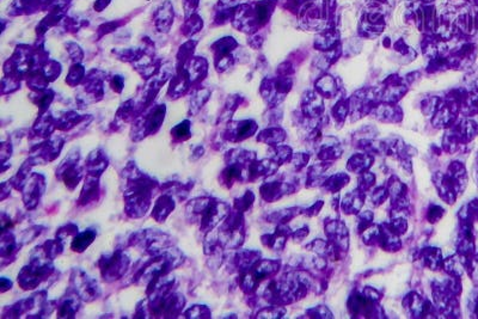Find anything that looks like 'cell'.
I'll return each instance as SVG.
<instances>
[{
	"label": "cell",
	"instance_id": "1",
	"mask_svg": "<svg viewBox=\"0 0 478 319\" xmlns=\"http://www.w3.org/2000/svg\"><path fill=\"white\" fill-rule=\"evenodd\" d=\"M348 308L350 314L356 318H382L384 312L378 302L364 296L362 293L354 294L349 298Z\"/></svg>",
	"mask_w": 478,
	"mask_h": 319
},
{
	"label": "cell",
	"instance_id": "2",
	"mask_svg": "<svg viewBox=\"0 0 478 319\" xmlns=\"http://www.w3.org/2000/svg\"><path fill=\"white\" fill-rule=\"evenodd\" d=\"M326 236L328 240L340 252L344 254L349 248V231L346 224L342 220L332 219L326 220Z\"/></svg>",
	"mask_w": 478,
	"mask_h": 319
},
{
	"label": "cell",
	"instance_id": "3",
	"mask_svg": "<svg viewBox=\"0 0 478 319\" xmlns=\"http://www.w3.org/2000/svg\"><path fill=\"white\" fill-rule=\"evenodd\" d=\"M403 308L412 318H427L434 314L433 304L416 292H410L403 299Z\"/></svg>",
	"mask_w": 478,
	"mask_h": 319
},
{
	"label": "cell",
	"instance_id": "4",
	"mask_svg": "<svg viewBox=\"0 0 478 319\" xmlns=\"http://www.w3.org/2000/svg\"><path fill=\"white\" fill-rule=\"evenodd\" d=\"M386 188L388 190V194L391 198L392 208H398V210H408L409 207V200H408V188L402 180H398V177L392 176L388 180Z\"/></svg>",
	"mask_w": 478,
	"mask_h": 319
},
{
	"label": "cell",
	"instance_id": "5",
	"mask_svg": "<svg viewBox=\"0 0 478 319\" xmlns=\"http://www.w3.org/2000/svg\"><path fill=\"white\" fill-rule=\"evenodd\" d=\"M433 182L435 188H436L438 192H439V196L442 198L446 204H453L458 198L459 192L456 190V186L453 184L451 180L448 178L446 172H436L433 176Z\"/></svg>",
	"mask_w": 478,
	"mask_h": 319
},
{
	"label": "cell",
	"instance_id": "6",
	"mask_svg": "<svg viewBox=\"0 0 478 319\" xmlns=\"http://www.w3.org/2000/svg\"><path fill=\"white\" fill-rule=\"evenodd\" d=\"M296 190V186L290 182H272L266 183L262 186L261 192L264 200L268 202H274L281 198L284 195L292 194Z\"/></svg>",
	"mask_w": 478,
	"mask_h": 319
},
{
	"label": "cell",
	"instance_id": "7",
	"mask_svg": "<svg viewBox=\"0 0 478 319\" xmlns=\"http://www.w3.org/2000/svg\"><path fill=\"white\" fill-rule=\"evenodd\" d=\"M378 245L382 250L388 252H396L402 248L400 234L391 228L388 222L380 224V237H379Z\"/></svg>",
	"mask_w": 478,
	"mask_h": 319
},
{
	"label": "cell",
	"instance_id": "8",
	"mask_svg": "<svg viewBox=\"0 0 478 319\" xmlns=\"http://www.w3.org/2000/svg\"><path fill=\"white\" fill-rule=\"evenodd\" d=\"M343 154V150L336 139L329 138L326 141H318L317 158L323 162H334L340 159Z\"/></svg>",
	"mask_w": 478,
	"mask_h": 319
},
{
	"label": "cell",
	"instance_id": "9",
	"mask_svg": "<svg viewBox=\"0 0 478 319\" xmlns=\"http://www.w3.org/2000/svg\"><path fill=\"white\" fill-rule=\"evenodd\" d=\"M366 201V192L355 189L348 192L341 201V210L347 216H356L360 213L361 208L364 207Z\"/></svg>",
	"mask_w": 478,
	"mask_h": 319
},
{
	"label": "cell",
	"instance_id": "10",
	"mask_svg": "<svg viewBox=\"0 0 478 319\" xmlns=\"http://www.w3.org/2000/svg\"><path fill=\"white\" fill-rule=\"evenodd\" d=\"M332 162L320 160L317 164L308 168V180H306V188H317L322 186L326 180V171L332 168Z\"/></svg>",
	"mask_w": 478,
	"mask_h": 319
},
{
	"label": "cell",
	"instance_id": "11",
	"mask_svg": "<svg viewBox=\"0 0 478 319\" xmlns=\"http://www.w3.org/2000/svg\"><path fill=\"white\" fill-rule=\"evenodd\" d=\"M306 249L326 260H341L343 256V254L340 252L329 240H324V239H314L310 244L306 245Z\"/></svg>",
	"mask_w": 478,
	"mask_h": 319
},
{
	"label": "cell",
	"instance_id": "12",
	"mask_svg": "<svg viewBox=\"0 0 478 319\" xmlns=\"http://www.w3.org/2000/svg\"><path fill=\"white\" fill-rule=\"evenodd\" d=\"M374 162V157L368 152L355 153L349 158L347 162V170L353 174H362L364 171H368Z\"/></svg>",
	"mask_w": 478,
	"mask_h": 319
},
{
	"label": "cell",
	"instance_id": "13",
	"mask_svg": "<svg viewBox=\"0 0 478 319\" xmlns=\"http://www.w3.org/2000/svg\"><path fill=\"white\" fill-rule=\"evenodd\" d=\"M468 257L462 256L460 254H456L454 256L444 260L442 268L452 278H460L462 274H464L465 269L468 268Z\"/></svg>",
	"mask_w": 478,
	"mask_h": 319
},
{
	"label": "cell",
	"instance_id": "14",
	"mask_svg": "<svg viewBox=\"0 0 478 319\" xmlns=\"http://www.w3.org/2000/svg\"><path fill=\"white\" fill-rule=\"evenodd\" d=\"M292 236V231L286 225H280L276 230V232L272 236H264L263 237V243L266 246L272 248V250L281 251L284 248L287 243V239Z\"/></svg>",
	"mask_w": 478,
	"mask_h": 319
},
{
	"label": "cell",
	"instance_id": "15",
	"mask_svg": "<svg viewBox=\"0 0 478 319\" xmlns=\"http://www.w3.org/2000/svg\"><path fill=\"white\" fill-rule=\"evenodd\" d=\"M446 174L454 184L459 194H462L468 183V174L464 165L459 162H452L447 168Z\"/></svg>",
	"mask_w": 478,
	"mask_h": 319
},
{
	"label": "cell",
	"instance_id": "16",
	"mask_svg": "<svg viewBox=\"0 0 478 319\" xmlns=\"http://www.w3.org/2000/svg\"><path fill=\"white\" fill-rule=\"evenodd\" d=\"M421 260L422 263L430 270L436 272L442 268V252L439 248H424L421 251Z\"/></svg>",
	"mask_w": 478,
	"mask_h": 319
},
{
	"label": "cell",
	"instance_id": "17",
	"mask_svg": "<svg viewBox=\"0 0 478 319\" xmlns=\"http://www.w3.org/2000/svg\"><path fill=\"white\" fill-rule=\"evenodd\" d=\"M349 180H350V178H349L347 174L338 172V174H332V176L328 177L326 182H324L323 186H322V188L326 190V192H332V194H337L340 190L344 188L346 186H348Z\"/></svg>",
	"mask_w": 478,
	"mask_h": 319
},
{
	"label": "cell",
	"instance_id": "18",
	"mask_svg": "<svg viewBox=\"0 0 478 319\" xmlns=\"http://www.w3.org/2000/svg\"><path fill=\"white\" fill-rule=\"evenodd\" d=\"M304 213V210L302 207H292V208H287V210H282L272 213L270 216H269V222H276L280 224V225H284V224L290 222V220L294 219L296 216H300V214Z\"/></svg>",
	"mask_w": 478,
	"mask_h": 319
},
{
	"label": "cell",
	"instance_id": "19",
	"mask_svg": "<svg viewBox=\"0 0 478 319\" xmlns=\"http://www.w3.org/2000/svg\"><path fill=\"white\" fill-rule=\"evenodd\" d=\"M376 174L370 172L368 171H364V172L358 174V189L361 190V192H370V189L374 186L376 184Z\"/></svg>",
	"mask_w": 478,
	"mask_h": 319
},
{
	"label": "cell",
	"instance_id": "20",
	"mask_svg": "<svg viewBox=\"0 0 478 319\" xmlns=\"http://www.w3.org/2000/svg\"><path fill=\"white\" fill-rule=\"evenodd\" d=\"M293 157L292 153V148L287 146H280L276 147L274 150V153H272V159L275 162H278V164H284V162H290V159Z\"/></svg>",
	"mask_w": 478,
	"mask_h": 319
},
{
	"label": "cell",
	"instance_id": "21",
	"mask_svg": "<svg viewBox=\"0 0 478 319\" xmlns=\"http://www.w3.org/2000/svg\"><path fill=\"white\" fill-rule=\"evenodd\" d=\"M390 198V194H388V190L386 186H378L373 190L372 195H370V204H372L374 207H379L382 206L384 202Z\"/></svg>",
	"mask_w": 478,
	"mask_h": 319
},
{
	"label": "cell",
	"instance_id": "22",
	"mask_svg": "<svg viewBox=\"0 0 478 319\" xmlns=\"http://www.w3.org/2000/svg\"><path fill=\"white\" fill-rule=\"evenodd\" d=\"M373 219H374V216L370 210H364L362 213L358 214V232L362 233L364 230L368 228L370 225L373 224Z\"/></svg>",
	"mask_w": 478,
	"mask_h": 319
},
{
	"label": "cell",
	"instance_id": "23",
	"mask_svg": "<svg viewBox=\"0 0 478 319\" xmlns=\"http://www.w3.org/2000/svg\"><path fill=\"white\" fill-rule=\"evenodd\" d=\"M284 132L278 130H268L266 132L264 136H263L262 138L260 136V140L264 141V142L269 144V145H278V144H280L281 141H284Z\"/></svg>",
	"mask_w": 478,
	"mask_h": 319
},
{
	"label": "cell",
	"instance_id": "24",
	"mask_svg": "<svg viewBox=\"0 0 478 319\" xmlns=\"http://www.w3.org/2000/svg\"><path fill=\"white\" fill-rule=\"evenodd\" d=\"M308 316L310 318H316V319H326V318H332V314L330 312V310L324 305H320L316 306L314 308L308 310Z\"/></svg>",
	"mask_w": 478,
	"mask_h": 319
},
{
	"label": "cell",
	"instance_id": "25",
	"mask_svg": "<svg viewBox=\"0 0 478 319\" xmlns=\"http://www.w3.org/2000/svg\"><path fill=\"white\" fill-rule=\"evenodd\" d=\"M92 239H94V233L91 232L82 233V234L79 236L78 238H76V240L73 242L72 244L73 250H78V251L84 250L85 248L88 246V244L92 242Z\"/></svg>",
	"mask_w": 478,
	"mask_h": 319
},
{
	"label": "cell",
	"instance_id": "26",
	"mask_svg": "<svg viewBox=\"0 0 478 319\" xmlns=\"http://www.w3.org/2000/svg\"><path fill=\"white\" fill-rule=\"evenodd\" d=\"M308 160H310V154H308V153H294L292 159H290L292 165L296 171H302L308 164Z\"/></svg>",
	"mask_w": 478,
	"mask_h": 319
},
{
	"label": "cell",
	"instance_id": "27",
	"mask_svg": "<svg viewBox=\"0 0 478 319\" xmlns=\"http://www.w3.org/2000/svg\"><path fill=\"white\" fill-rule=\"evenodd\" d=\"M445 214V210L440 206L436 204H432L430 208H428V213H427V219L430 224H435L438 222L441 218L444 216Z\"/></svg>",
	"mask_w": 478,
	"mask_h": 319
},
{
	"label": "cell",
	"instance_id": "28",
	"mask_svg": "<svg viewBox=\"0 0 478 319\" xmlns=\"http://www.w3.org/2000/svg\"><path fill=\"white\" fill-rule=\"evenodd\" d=\"M284 314H286V308H282V306H275V308H269L263 310V311L260 314V317L262 318H281L284 317Z\"/></svg>",
	"mask_w": 478,
	"mask_h": 319
},
{
	"label": "cell",
	"instance_id": "29",
	"mask_svg": "<svg viewBox=\"0 0 478 319\" xmlns=\"http://www.w3.org/2000/svg\"><path fill=\"white\" fill-rule=\"evenodd\" d=\"M468 274L470 276H472V278L474 281L478 280V256L474 257L468 262Z\"/></svg>",
	"mask_w": 478,
	"mask_h": 319
},
{
	"label": "cell",
	"instance_id": "30",
	"mask_svg": "<svg viewBox=\"0 0 478 319\" xmlns=\"http://www.w3.org/2000/svg\"><path fill=\"white\" fill-rule=\"evenodd\" d=\"M308 233H310V228H308V226H304V228H299L298 231L292 233V238L296 243H300V242H302L306 237H308Z\"/></svg>",
	"mask_w": 478,
	"mask_h": 319
},
{
	"label": "cell",
	"instance_id": "31",
	"mask_svg": "<svg viewBox=\"0 0 478 319\" xmlns=\"http://www.w3.org/2000/svg\"><path fill=\"white\" fill-rule=\"evenodd\" d=\"M323 206H324V202H323V201H317L314 204H312L310 208H308V210H304L305 216H311V218L318 216V214H320V210H322V208H323Z\"/></svg>",
	"mask_w": 478,
	"mask_h": 319
},
{
	"label": "cell",
	"instance_id": "32",
	"mask_svg": "<svg viewBox=\"0 0 478 319\" xmlns=\"http://www.w3.org/2000/svg\"><path fill=\"white\" fill-rule=\"evenodd\" d=\"M362 294L364 296H367V298H370V299H372V300H374V302H380V299H382V294L378 292V290H374V288H372V287H366L364 290V292Z\"/></svg>",
	"mask_w": 478,
	"mask_h": 319
}]
</instances>
